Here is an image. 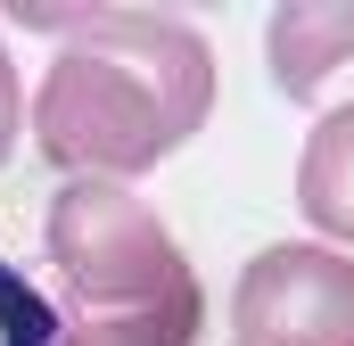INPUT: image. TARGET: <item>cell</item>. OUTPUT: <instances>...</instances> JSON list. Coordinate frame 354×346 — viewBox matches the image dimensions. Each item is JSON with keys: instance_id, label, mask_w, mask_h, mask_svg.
Masks as SVG:
<instances>
[{"instance_id": "5", "label": "cell", "mask_w": 354, "mask_h": 346, "mask_svg": "<svg viewBox=\"0 0 354 346\" xmlns=\"http://www.w3.org/2000/svg\"><path fill=\"white\" fill-rule=\"evenodd\" d=\"M297 206L322 239H346L354 248V107L322 116L305 132V157H297Z\"/></svg>"}, {"instance_id": "4", "label": "cell", "mask_w": 354, "mask_h": 346, "mask_svg": "<svg viewBox=\"0 0 354 346\" xmlns=\"http://www.w3.org/2000/svg\"><path fill=\"white\" fill-rule=\"evenodd\" d=\"M272 75L297 107H354V0H288L272 8Z\"/></svg>"}, {"instance_id": "1", "label": "cell", "mask_w": 354, "mask_h": 346, "mask_svg": "<svg viewBox=\"0 0 354 346\" xmlns=\"http://www.w3.org/2000/svg\"><path fill=\"white\" fill-rule=\"evenodd\" d=\"M214 116V50L157 8H91L33 91L41 157L91 181L165 165Z\"/></svg>"}, {"instance_id": "3", "label": "cell", "mask_w": 354, "mask_h": 346, "mask_svg": "<svg viewBox=\"0 0 354 346\" xmlns=\"http://www.w3.org/2000/svg\"><path fill=\"white\" fill-rule=\"evenodd\" d=\"M239 346H354V256L288 239L239 272L231 289Z\"/></svg>"}, {"instance_id": "6", "label": "cell", "mask_w": 354, "mask_h": 346, "mask_svg": "<svg viewBox=\"0 0 354 346\" xmlns=\"http://www.w3.org/2000/svg\"><path fill=\"white\" fill-rule=\"evenodd\" d=\"M58 346H198V338L165 330V322H75Z\"/></svg>"}, {"instance_id": "7", "label": "cell", "mask_w": 354, "mask_h": 346, "mask_svg": "<svg viewBox=\"0 0 354 346\" xmlns=\"http://www.w3.org/2000/svg\"><path fill=\"white\" fill-rule=\"evenodd\" d=\"M17 116H25V99H17V66H8V42H0V157H8V140H17Z\"/></svg>"}, {"instance_id": "2", "label": "cell", "mask_w": 354, "mask_h": 346, "mask_svg": "<svg viewBox=\"0 0 354 346\" xmlns=\"http://www.w3.org/2000/svg\"><path fill=\"white\" fill-rule=\"evenodd\" d=\"M50 264L83 322H165L198 338V272L140 190L91 173L66 181L50 198Z\"/></svg>"}]
</instances>
